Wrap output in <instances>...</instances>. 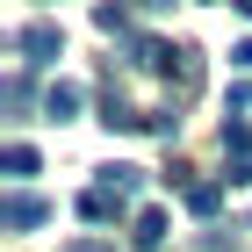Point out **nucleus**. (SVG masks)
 Returning a JSON list of instances; mask_svg holds the SVG:
<instances>
[{"label": "nucleus", "mask_w": 252, "mask_h": 252, "mask_svg": "<svg viewBox=\"0 0 252 252\" xmlns=\"http://www.w3.org/2000/svg\"><path fill=\"white\" fill-rule=\"evenodd\" d=\"M43 216H51V202H43V194H29V188H15L7 202H0V223H7L15 238H22V231H36Z\"/></svg>", "instance_id": "obj_3"}, {"label": "nucleus", "mask_w": 252, "mask_h": 252, "mask_svg": "<svg viewBox=\"0 0 252 252\" xmlns=\"http://www.w3.org/2000/svg\"><path fill=\"white\" fill-rule=\"evenodd\" d=\"M94 29L101 36H130V7H94Z\"/></svg>", "instance_id": "obj_10"}, {"label": "nucleus", "mask_w": 252, "mask_h": 252, "mask_svg": "<svg viewBox=\"0 0 252 252\" xmlns=\"http://www.w3.org/2000/svg\"><path fill=\"white\" fill-rule=\"evenodd\" d=\"M72 252H108V245H101V238H79V245H72Z\"/></svg>", "instance_id": "obj_13"}, {"label": "nucleus", "mask_w": 252, "mask_h": 252, "mask_svg": "<svg viewBox=\"0 0 252 252\" xmlns=\"http://www.w3.org/2000/svg\"><path fill=\"white\" fill-rule=\"evenodd\" d=\"M0 101H7V108L22 116V108H29V72H7V87H0Z\"/></svg>", "instance_id": "obj_11"}, {"label": "nucleus", "mask_w": 252, "mask_h": 252, "mask_svg": "<svg viewBox=\"0 0 252 252\" xmlns=\"http://www.w3.org/2000/svg\"><path fill=\"white\" fill-rule=\"evenodd\" d=\"M101 123H108V130H123V137H130V130H152V116H144V108L123 94L116 79H108V94H101Z\"/></svg>", "instance_id": "obj_4"}, {"label": "nucleus", "mask_w": 252, "mask_h": 252, "mask_svg": "<svg viewBox=\"0 0 252 252\" xmlns=\"http://www.w3.org/2000/svg\"><path fill=\"white\" fill-rule=\"evenodd\" d=\"M22 65H29V72H43V65H58V51H65V29L51 15H36V22H22Z\"/></svg>", "instance_id": "obj_2"}, {"label": "nucleus", "mask_w": 252, "mask_h": 252, "mask_svg": "<svg viewBox=\"0 0 252 252\" xmlns=\"http://www.w3.org/2000/svg\"><path fill=\"white\" fill-rule=\"evenodd\" d=\"M137 188H144V173H137V166H108L94 188L79 194V216H87V223H108V216L130 209V194H137Z\"/></svg>", "instance_id": "obj_1"}, {"label": "nucleus", "mask_w": 252, "mask_h": 252, "mask_svg": "<svg viewBox=\"0 0 252 252\" xmlns=\"http://www.w3.org/2000/svg\"><path fill=\"white\" fill-rule=\"evenodd\" d=\"M223 158H231V166H252V123L245 116L223 123Z\"/></svg>", "instance_id": "obj_6"}, {"label": "nucleus", "mask_w": 252, "mask_h": 252, "mask_svg": "<svg viewBox=\"0 0 252 252\" xmlns=\"http://www.w3.org/2000/svg\"><path fill=\"white\" fill-rule=\"evenodd\" d=\"M231 65H238V72H252V36H245V43L231 51Z\"/></svg>", "instance_id": "obj_12"}, {"label": "nucleus", "mask_w": 252, "mask_h": 252, "mask_svg": "<svg viewBox=\"0 0 252 252\" xmlns=\"http://www.w3.org/2000/svg\"><path fill=\"white\" fill-rule=\"evenodd\" d=\"M130 245H137V252H158V245H166V209H137Z\"/></svg>", "instance_id": "obj_5"}, {"label": "nucleus", "mask_w": 252, "mask_h": 252, "mask_svg": "<svg viewBox=\"0 0 252 252\" xmlns=\"http://www.w3.org/2000/svg\"><path fill=\"white\" fill-rule=\"evenodd\" d=\"M36 166H43V158L29 152V144H7V152H0V173H7V180H36Z\"/></svg>", "instance_id": "obj_8"}, {"label": "nucleus", "mask_w": 252, "mask_h": 252, "mask_svg": "<svg viewBox=\"0 0 252 252\" xmlns=\"http://www.w3.org/2000/svg\"><path fill=\"white\" fill-rule=\"evenodd\" d=\"M43 116H51V123H72L79 116V87H72V79H58V87L43 94Z\"/></svg>", "instance_id": "obj_7"}, {"label": "nucleus", "mask_w": 252, "mask_h": 252, "mask_svg": "<svg viewBox=\"0 0 252 252\" xmlns=\"http://www.w3.org/2000/svg\"><path fill=\"white\" fill-rule=\"evenodd\" d=\"M188 209L194 216H216L223 209V180H188Z\"/></svg>", "instance_id": "obj_9"}]
</instances>
